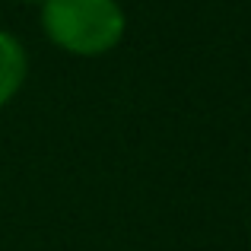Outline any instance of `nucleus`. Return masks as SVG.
<instances>
[{
    "label": "nucleus",
    "instance_id": "1",
    "mask_svg": "<svg viewBox=\"0 0 251 251\" xmlns=\"http://www.w3.org/2000/svg\"><path fill=\"white\" fill-rule=\"evenodd\" d=\"M38 23L54 48L74 57H102L124 42L127 13L118 0H45Z\"/></svg>",
    "mask_w": 251,
    "mask_h": 251
},
{
    "label": "nucleus",
    "instance_id": "2",
    "mask_svg": "<svg viewBox=\"0 0 251 251\" xmlns=\"http://www.w3.org/2000/svg\"><path fill=\"white\" fill-rule=\"evenodd\" d=\"M25 74H29V57L25 48L13 32L0 29V108L16 99V92L23 89Z\"/></svg>",
    "mask_w": 251,
    "mask_h": 251
},
{
    "label": "nucleus",
    "instance_id": "3",
    "mask_svg": "<svg viewBox=\"0 0 251 251\" xmlns=\"http://www.w3.org/2000/svg\"><path fill=\"white\" fill-rule=\"evenodd\" d=\"M19 3H32V6H42L45 0H19Z\"/></svg>",
    "mask_w": 251,
    "mask_h": 251
}]
</instances>
